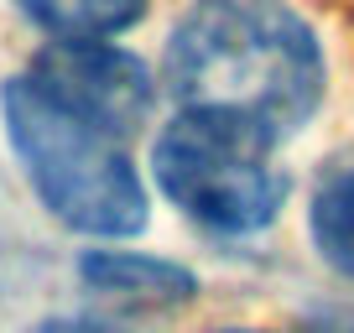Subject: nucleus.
Wrapping results in <instances>:
<instances>
[{"label": "nucleus", "instance_id": "0eeeda50", "mask_svg": "<svg viewBox=\"0 0 354 333\" xmlns=\"http://www.w3.org/2000/svg\"><path fill=\"white\" fill-rule=\"evenodd\" d=\"M308 229L318 256L328 260L339 276L354 281V166L333 172L318 193H313V213H308Z\"/></svg>", "mask_w": 354, "mask_h": 333}, {"label": "nucleus", "instance_id": "20e7f679", "mask_svg": "<svg viewBox=\"0 0 354 333\" xmlns=\"http://www.w3.org/2000/svg\"><path fill=\"white\" fill-rule=\"evenodd\" d=\"M26 73L57 104L115 135H136L156 110V73L115 42H47Z\"/></svg>", "mask_w": 354, "mask_h": 333}, {"label": "nucleus", "instance_id": "f03ea898", "mask_svg": "<svg viewBox=\"0 0 354 333\" xmlns=\"http://www.w3.org/2000/svg\"><path fill=\"white\" fill-rule=\"evenodd\" d=\"M0 125L37 203L63 229L94 234V240H125L146 229L151 198L136 162L125 156V135L57 104L32 73L6 78Z\"/></svg>", "mask_w": 354, "mask_h": 333}, {"label": "nucleus", "instance_id": "6e6552de", "mask_svg": "<svg viewBox=\"0 0 354 333\" xmlns=\"http://www.w3.org/2000/svg\"><path fill=\"white\" fill-rule=\"evenodd\" d=\"M302 333H354V312L349 307H328V312H313L302 323Z\"/></svg>", "mask_w": 354, "mask_h": 333}, {"label": "nucleus", "instance_id": "7ed1b4c3", "mask_svg": "<svg viewBox=\"0 0 354 333\" xmlns=\"http://www.w3.org/2000/svg\"><path fill=\"white\" fill-rule=\"evenodd\" d=\"M266 131L214 110H177L151 146V172L167 203L209 234H261L287 203V172Z\"/></svg>", "mask_w": 354, "mask_h": 333}, {"label": "nucleus", "instance_id": "39448f33", "mask_svg": "<svg viewBox=\"0 0 354 333\" xmlns=\"http://www.w3.org/2000/svg\"><path fill=\"white\" fill-rule=\"evenodd\" d=\"M78 281L100 297L120 302V307H146V312H162V307H188L198 297V276L177 260L162 256H141V250H84L78 256Z\"/></svg>", "mask_w": 354, "mask_h": 333}, {"label": "nucleus", "instance_id": "f257e3e1", "mask_svg": "<svg viewBox=\"0 0 354 333\" xmlns=\"http://www.w3.org/2000/svg\"><path fill=\"white\" fill-rule=\"evenodd\" d=\"M162 84L177 110H214L287 141L328 89L323 42L287 0H198L167 37Z\"/></svg>", "mask_w": 354, "mask_h": 333}, {"label": "nucleus", "instance_id": "1a4fd4ad", "mask_svg": "<svg viewBox=\"0 0 354 333\" xmlns=\"http://www.w3.org/2000/svg\"><path fill=\"white\" fill-rule=\"evenodd\" d=\"M26 333H115V328H104V323H94V318H42Z\"/></svg>", "mask_w": 354, "mask_h": 333}, {"label": "nucleus", "instance_id": "423d86ee", "mask_svg": "<svg viewBox=\"0 0 354 333\" xmlns=\"http://www.w3.org/2000/svg\"><path fill=\"white\" fill-rule=\"evenodd\" d=\"M16 11L53 42H115L146 16V0H16Z\"/></svg>", "mask_w": 354, "mask_h": 333}, {"label": "nucleus", "instance_id": "9d476101", "mask_svg": "<svg viewBox=\"0 0 354 333\" xmlns=\"http://www.w3.org/2000/svg\"><path fill=\"white\" fill-rule=\"evenodd\" d=\"M214 333H261V328H214Z\"/></svg>", "mask_w": 354, "mask_h": 333}]
</instances>
